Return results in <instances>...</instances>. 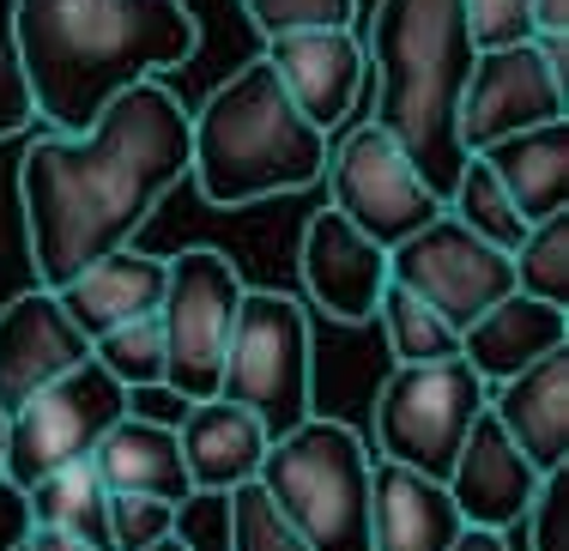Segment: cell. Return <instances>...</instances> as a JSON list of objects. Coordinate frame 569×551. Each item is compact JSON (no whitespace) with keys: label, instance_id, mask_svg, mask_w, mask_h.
<instances>
[{"label":"cell","instance_id":"obj_41","mask_svg":"<svg viewBox=\"0 0 569 551\" xmlns=\"http://www.w3.org/2000/svg\"><path fill=\"white\" fill-rule=\"evenodd\" d=\"M0 449H7V412H0Z\"/></svg>","mask_w":569,"mask_h":551},{"label":"cell","instance_id":"obj_25","mask_svg":"<svg viewBox=\"0 0 569 551\" xmlns=\"http://www.w3.org/2000/svg\"><path fill=\"white\" fill-rule=\"evenodd\" d=\"M442 212H449L455 224H467L472 237H485L491 249H503V254H515L521 237L533 231V224L515 212V200L503 194V182L485 170V158H467V170H460V182H455V194H449Z\"/></svg>","mask_w":569,"mask_h":551},{"label":"cell","instance_id":"obj_21","mask_svg":"<svg viewBox=\"0 0 569 551\" xmlns=\"http://www.w3.org/2000/svg\"><path fill=\"white\" fill-rule=\"evenodd\" d=\"M164 279H170L164 254H146V249L128 243V249L103 254V261H91L73 285L56 291V298L67 309V321H73L86 340H98V333H110V328H128V321H140V315H158V303H164Z\"/></svg>","mask_w":569,"mask_h":551},{"label":"cell","instance_id":"obj_9","mask_svg":"<svg viewBox=\"0 0 569 551\" xmlns=\"http://www.w3.org/2000/svg\"><path fill=\"white\" fill-rule=\"evenodd\" d=\"M128 419V388L98 364H79L56 375L49 388H37L19 412H7V449H0V479H12L19 491L43 485L49 473L73 461H91V449L103 442V430Z\"/></svg>","mask_w":569,"mask_h":551},{"label":"cell","instance_id":"obj_39","mask_svg":"<svg viewBox=\"0 0 569 551\" xmlns=\"http://www.w3.org/2000/svg\"><path fill=\"white\" fill-rule=\"evenodd\" d=\"M24 551H91V545H79V540H61V533H43V528H37L31 540H24Z\"/></svg>","mask_w":569,"mask_h":551},{"label":"cell","instance_id":"obj_15","mask_svg":"<svg viewBox=\"0 0 569 551\" xmlns=\"http://www.w3.org/2000/svg\"><path fill=\"white\" fill-rule=\"evenodd\" d=\"M91 364V340L67 321L56 291L24 285L0 303V412H19L37 388Z\"/></svg>","mask_w":569,"mask_h":551},{"label":"cell","instance_id":"obj_37","mask_svg":"<svg viewBox=\"0 0 569 551\" xmlns=\"http://www.w3.org/2000/svg\"><path fill=\"white\" fill-rule=\"evenodd\" d=\"M533 43L569 49V0H533Z\"/></svg>","mask_w":569,"mask_h":551},{"label":"cell","instance_id":"obj_12","mask_svg":"<svg viewBox=\"0 0 569 551\" xmlns=\"http://www.w3.org/2000/svg\"><path fill=\"white\" fill-rule=\"evenodd\" d=\"M388 285L412 291L418 303H430L460 333L491 303L509 298L515 273H509L503 249H491L485 237H472L467 224H455L449 212H437L425 231H412L406 243L388 249Z\"/></svg>","mask_w":569,"mask_h":551},{"label":"cell","instance_id":"obj_23","mask_svg":"<svg viewBox=\"0 0 569 551\" xmlns=\"http://www.w3.org/2000/svg\"><path fill=\"white\" fill-rule=\"evenodd\" d=\"M472 158H485V170L503 182V194L515 200V212H521L527 224L569 212V122L509 133V140L485 146V152H472Z\"/></svg>","mask_w":569,"mask_h":551},{"label":"cell","instance_id":"obj_17","mask_svg":"<svg viewBox=\"0 0 569 551\" xmlns=\"http://www.w3.org/2000/svg\"><path fill=\"white\" fill-rule=\"evenodd\" d=\"M176 449H182V467H188V485L207 491V497H230L237 485H249L261 473L273 437L261 430V419L230 400H194L176 424Z\"/></svg>","mask_w":569,"mask_h":551},{"label":"cell","instance_id":"obj_16","mask_svg":"<svg viewBox=\"0 0 569 551\" xmlns=\"http://www.w3.org/2000/svg\"><path fill=\"white\" fill-rule=\"evenodd\" d=\"M539 479H546V473H533V461H527V454L509 442V430L497 424L491 412H479L442 485H449V497H455V509H460V521H467V528L509 533L515 521L527 515Z\"/></svg>","mask_w":569,"mask_h":551},{"label":"cell","instance_id":"obj_33","mask_svg":"<svg viewBox=\"0 0 569 551\" xmlns=\"http://www.w3.org/2000/svg\"><path fill=\"white\" fill-rule=\"evenodd\" d=\"M521 521H527V545L533 551H569V467L539 479Z\"/></svg>","mask_w":569,"mask_h":551},{"label":"cell","instance_id":"obj_8","mask_svg":"<svg viewBox=\"0 0 569 551\" xmlns=\"http://www.w3.org/2000/svg\"><path fill=\"white\" fill-rule=\"evenodd\" d=\"M242 291H249V279L237 273V261H230L224 249L200 243V249H182L170 261L164 303H158V328H164V388L182 394L188 407L219 394Z\"/></svg>","mask_w":569,"mask_h":551},{"label":"cell","instance_id":"obj_40","mask_svg":"<svg viewBox=\"0 0 569 551\" xmlns=\"http://www.w3.org/2000/svg\"><path fill=\"white\" fill-rule=\"evenodd\" d=\"M146 551H188L182 540H176V533H170V540H158V545H146Z\"/></svg>","mask_w":569,"mask_h":551},{"label":"cell","instance_id":"obj_31","mask_svg":"<svg viewBox=\"0 0 569 551\" xmlns=\"http://www.w3.org/2000/svg\"><path fill=\"white\" fill-rule=\"evenodd\" d=\"M472 49H509L533 43V0H460Z\"/></svg>","mask_w":569,"mask_h":551},{"label":"cell","instance_id":"obj_11","mask_svg":"<svg viewBox=\"0 0 569 551\" xmlns=\"http://www.w3.org/2000/svg\"><path fill=\"white\" fill-rule=\"evenodd\" d=\"M569 49L546 43H509V49H479L460 91V152H485V146L509 140V133H533L551 122H569V79H563Z\"/></svg>","mask_w":569,"mask_h":551},{"label":"cell","instance_id":"obj_5","mask_svg":"<svg viewBox=\"0 0 569 551\" xmlns=\"http://www.w3.org/2000/svg\"><path fill=\"white\" fill-rule=\"evenodd\" d=\"M254 485L309 551H370V449L346 419H303L279 437Z\"/></svg>","mask_w":569,"mask_h":551},{"label":"cell","instance_id":"obj_19","mask_svg":"<svg viewBox=\"0 0 569 551\" xmlns=\"http://www.w3.org/2000/svg\"><path fill=\"white\" fill-rule=\"evenodd\" d=\"M460 528L467 521L442 479L370 461V551H449Z\"/></svg>","mask_w":569,"mask_h":551},{"label":"cell","instance_id":"obj_24","mask_svg":"<svg viewBox=\"0 0 569 551\" xmlns=\"http://www.w3.org/2000/svg\"><path fill=\"white\" fill-rule=\"evenodd\" d=\"M24 497H31V528L79 540L91 551H110V491H103L91 461L61 467V473H49L43 485H31Z\"/></svg>","mask_w":569,"mask_h":551},{"label":"cell","instance_id":"obj_36","mask_svg":"<svg viewBox=\"0 0 569 551\" xmlns=\"http://www.w3.org/2000/svg\"><path fill=\"white\" fill-rule=\"evenodd\" d=\"M31 497H24L12 479H0V551H24L31 540Z\"/></svg>","mask_w":569,"mask_h":551},{"label":"cell","instance_id":"obj_3","mask_svg":"<svg viewBox=\"0 0 569 551\" xmlns=\"http://www.w3.org/2000/svg\"><path fill=\"white\" fill-rule=\"evenodd\" d=\"M370 61V122L406 152L418 182L449 207L467 152H460V91L472 73V37L460 0H376L370 31L358 37Z\"/></svg>","mask_w":569,"mask_h":551},{"label":"cell","instance_id":"obj_4","mask_svg":"<svg viewBox=\"0 0 569 551\" xmlns=\"http://www.w3.org/2000/svg\"><path fill=\"white\" fill-rule=\"evenodd\" d=\"M328 170V133H316L284 98L279 73L261 56L188 116V182L207 207H254L273 194H303Z\"/></svg>","mask_w":569,"mask_h":551},{"label":"cell","instance_id":"obj_30","mask_svg":"<svg viewBox=\"0 0 569 551\" xmlns=\"http://www.w3.org/2000/svg\"><path fill=\"white\" fill-rule=\"evenodd\" d=\"M224 509H230V551H309V545L291 533V521H284L273 503H267V491L254 485V479L230 491Z\"/></svg>","mask_w":569,"mask_h":551},{"label":"cell","instance_id":"obj_26","mask_svg":"<svg viewBox=\"0 0 569 551\" xmlns=\"http://www.w3.org/2000/svg\"><path fill=\"white\" fill-rule=\"evenodd\" d=\"M376 321H382V333H388L395 364H442V358H460V333L430 303H418L412 291H400V285L382 291Z\"/></svg>","mask_w":569,"mask_h":551},{"label":"cell","instance_id":"obj_34","mask_svg":"<svg viewBox=\"0 0 569 551\" xmlns=\"http://www.w3.org/2000/svg\"><path fill=\"white\" fill-rule=\"evenodd\" d=\"M12 7L19 0H0V140H12V133L37 122L31 91H24V73H19V43H12Z\"/></svg>","mask_w":569,"mask_h":551},{"label":"cell","instance_id":"obj_2","mask_svg":"<svg viewBox=\"0 0 569 551\" xmlns=\"http://www.w3.org/2000/svg\"><path fill=\"white\" fill-rule=\"evenodd\" d=\"M19 73L49 133H86L140 79H164L200 49L188 0H19Z\"/></svg>","mask_w":569,"mask_h":551},{"label":"cell","instance_id":"obj_35","mask_svg":"<svg viewBox=\"0 0 569 551\" xmlns=\"http://www.w3.org/2000/svg\"><path fill=\"white\" fill-rule=\"evenodd\" d=\"M176 540L188 551H230V509L224 497L194 491L188 503H176Z\"/></svg>","mask_w":569,"mask_h":551},{"label":"cell","instance_id":"obj_27","mask_svg":"<svg viewBox=\"0 0 569 551\" xmlns=\"http://www.w3.org/2000/svg\"><path fill=\"white\" fill-rule=\"evenodd\" d=\"M509 273L521 298H539L551 309H569V212L558 219H539L521 237V249L509 254Z\"/></svg>","mask_w":569,"mask_h":551},{"label":"cell","instance_id":"obj_20","mask_svg":"<svg viewBox=\"0 0 569 551\" xmlns=\"http://www.w3.org/2000/svg\"><path fill=\"white\" fill-rule=\"evenodd\" d=\"M563 345H569V309L521 298V291H509V298L491 303L472 328H460V358L479 370L485 388L533 370L539 358L563 352Z\"/></svg>","mask_w":569,"mask_h":551},{"label":"cell","instance_id":"obj_18","mask_svg":"<svg viewBox=\"0 0 569 551\" xmlns=\"http://www.w3.org/2000/svg\"><path fill=\"white\" fill-rule=\"evenodd\" d=\"M485 412L509 430V442L533 461V473L569 467V345L539 358L533 370L497 382Z\"/></svg>","mask_w":569,"mask_h":551},{"label":"cell","instance_id":"obj_28","mask_svg":"<svg viewBox=\"0 0 569 551\" xmlns=\"http://www.w3.org/2000/svg\"><path fill=\"white\" fill-rule=\"evenodd\" d=\"M91 364L103 375H116L121 388H158L164 382V328H158V315H140L128 321V328H110L91 340Z\"/></svg>","mask_w":569,"mask_h":551},{"label":"cell","instance_id":"obj_32","mask_svg":"<svg viewBox=\"0 0 569 551\" xmlns=\"http://www.w3.org/2000/svg\"><path fill=\"white\" fill-rule=\"evenodd\" d=\"M176 533V509L158 497H110V551H146Z\"/></svg>","mask_w":569,"mask_h":551},{"label":"cell","instance_id":"obj_29","mask_svg":"<svg viewBox=\"0 0 569 551\" xmlns=\"http://www.w3.org/2000/svg\"><path fill=\"white\" fill-rule=\"evenodd\" d=\"M242 12L267 43L291 31H358V0H242Z\"/></svg>","mask_w":569,"mask_h":551},{"label":"cell","instance_id":"obj_10","mask_svg":"<svg viewBox=\"0 0 569 551\" xmlns=\"http://www.w3.org/2000/svg\"><path fill=\"white\" fill-rule=\"evenodd\" d=\"M328 207L340 212L346 224H358L376 249H395L412 231H425L442 212V200L418 182V170L406 164V152L388 140L376 122H358L351 133L328 146Z\"/></svg>","mask_w":569,"mask_h":551},{"label":"cell","instance_id":"obj_6","mask_svg":"<svg viewBox=\"0 0 569 551\" xmlns=\"http://www.w3.org/2000/svg\"><path fill=\"white\" fill-rule=\"evenodd\" d=\"M219 400L254 412L273 442L291 437L303 419H316V340H309V309L297 298L267 285L242 291Z\"/></svg>","mask_w":569,"mask_h":551},{"label":"cell","instance_id":"obj_1","mask_svg":"<svg viewBox=\"0 0 569 551\" xmlns=\"http://www.w3.org/2000/svg\"><path fill=\"white\" fill-rule=\"evenodd\" d=\"M188 177V110L164 79L128 86L86 133H37L19 158L31 285L61 291L128 249L158 200Z\"/></svg>","mask_w":569,"mask_h":551},{"label":"cell","instance_id":"obj_22","mask_svg":"<svg viewBox=\"0 0 569 551\" xmlns=\"http://www.w3.org/2000/svg\"><path fill=\"white\" fill-rule=\"evenodd\" d=\"M91 467H98L110 497H158L170 509L194 497L182 449H176V430L152 424V419H133V412L103 430V442L91 449Z\"/></svg>","mask_w":569,"mask_h":551},{"label":"cell","instance_id":"obj_14","mask_svg":"<svg viewBox=\"0 0 569 551\" xmlns=\"http://www.w3.org/2000/svg\"><path fill=\"white\" fill-rule=\"evenodd\" d=\"M261 61L279 73L284 98L297 103V116L316 133H340L346 116L358 110L363 86H370L358 31H291L273 37Z\"/></svg>","mask_w":569,"mask_h":551},{"label":"cell","instance_id":"obj_38","mask_svg":"<svg viewBox=\"0 0 569 551\" xmlns=\"http://www.w3.org/2000/svg\"><path fill=\"white\" fill-rule=\"evenodd\" d=\"M449 551H509L503 533H485V528H460V540Z\"/></svg>","mask_w":569,"mask_h":551},{"label":"cell","instance_id":"obj_13","mask_svg":"<svg viewBox=\"0 0 569 551\" xmlns=\"http://www.w3.org/2000/svg\"><path fill=\"white\" fill-rule=\"evenodd\" d=\"M297 279L328 321L363 328V321H376V303L388 291V249H376L358 224L321 207L303 224V243H297Z\"/></svg>","mask_w":569,"mask_h":551},{"label":"cell","instance_id":"obj_7","mask_svg":"<svg viewBox=\"0 0 569 551\" xmlns=\"http://www.w3.org/2000/svg\"><path fill=\"white\" fill-rule=\"evenodd\" d=\"M485 400H491V388L479 382V370L467 358L395 364V375L376 394V449H382V461L406 467V473L449 479Z\"/></svg>","mask_w":569,"mask_h":551}]
</instances>
